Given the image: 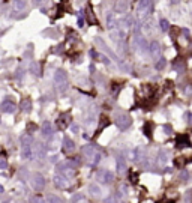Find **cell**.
<instances>
[{"label":"cell","mask_w":192,"mask_h":203,"mask_svg":"<svg viewBox=\"0 0 192 203\" xmlns=\"http://www.w3.org/2000/svg\"><path fill=\"white\" fill-rule=\"evenodd\" d=\"M83 154H84V157L90 161L92 166H96V164L101 161V152H98V151H96L93 146H90V145H87V146L83 148Z\"/></svg>","instance_id":"cell-1"},{"label":"cell","mask_w":192,"mask_h":203,"mask_svg":"<svg viewBox=\"0 0 192 203\" xmlns=\"http://www.w3.org/2000/svg\"><path fill=\"white\" fill-rule=\"evenodd\" d=\"M152 8H153V0H138V6H137L138 17L141 20L146 18L152 12Z\"/></svg>","instance_id":"cell-2"},{"label":"cell","mask_w":192,"mask_h":203,"mask_svg":"<svg viewBox=\"0 0 192 203\" xmlns=\"http://www.w3.org/2000/svg\"><path fill=\"white\" fill-rule=\"evenodd\" d=\"M96 179H98L99 182H104V184H110L114 181V175L108 170H99L98 173H96Z\"/></svg>","instance_id":"cell-3"},{"label":"cell","mask_w":192,"mask_h":203,"mask_svg":"<svg viewBox=\"0 0 192 203\" xmlns=\"http://www.w3.org/2000/svg\"><path fill=\"white\" fill-rule=\"evenodd\" d=\"M116 124H117V127H119L120 130H128V128L131 127L132 121H131V118H129L128 115H119L117 119H116Z\"/></svg>","instance_id":"cell-4"},{"label":"cell","mask_w":192,"mask_h":203,"mask_svg":"<svg viewBox=\"0 0 192 203\" xmlns=\"http://www.w3.org/2000/svg\"><path fill=\"white\" fill-rule=\"evenodd\" d=\"M32 185H33V188H35L36 191L44 190V187H45V179H44V176L39 175V173L33 175V176H32Z\"/></svg>","instance_id":"cell-5"},{"label":"cell","mask_w":192,"mask_h":203,"mask_svg":"<svg viewBox=\"0 0 192 203\" xmlns=\"http://www.w3.org/2000/svg\"><path fill=\"white\" fill-rule=\"evenodd\" d=\"M149 53H150V56L153 57V59H159V56H161V53H162V48H161V45H159V42H152L150 45H149Z\"/></svg>","instance_id":"cell-6"},{"label":"cell","mask_w":192,"mask_h":203,"mask_svg":"<svg viewBox=\"0 0 192 203\" xmlns=\"http://www.w3.org/2000/svg\"><path fill=\"white\" fill-rule=\"evenodd\" d=\"M176 145H177V148H180V149L189 148V146H191V140H189V137H188L186 134H180V136H177V139H176Z\"/></svg>","instance_id":"cell-7"},{"label":"cell","mask_w":192,"mask_h":203,"mask_svg":"<svg viewBox=\"0 0 192 203\" xmlns=\"http://www.w3.org/2000/svg\"><path fill=\"white\" fill-rule=\"evenodd\" d=\"M54 81H56V84L59 86V89H60V86H62V89L66 86V74L63 72V71H57L56 72V75H54Z\"/></svg>","instance_id":"cell-8"},{"label":"cell","mask_w":192,"mask_h":203,"mask_svg":"<svg viewBox=\"0 0 192 203\" xmlns=\"http://www.w3.org/2000/svg\"><path fill=\"white\" fill-rule=\"evenodd\" d=\"M0 109H2V112H5V113H14L15 112V104L12 103V101L6 99V101H3V103H2Z\"/></svg>","instance_id":"cell-9"},{"label":"cell","mask_w":192,"mask_h":203,"mask_svg":"<svg viewBox=\"0 0 192 203\" xmlns=\"http://www.w3.org/2000/svg\"><path fill=\"white\" fill-rule=\"evenodd\" d=\"M12 8H14L15 12H23L26 9V0H14Z\"/></svg>","instance_id":"cell-10"},{"label":"cell","mask_w":192,"mask_h":203,"mask_svg":"<svg viewBox=\"0 0 192 203\" xmlns=\"http://www.w3.org/2000/svg\"><path fill=\"white\" fill-rule=\"evenodd\" d=\"M54 184H56V187H59V188H66V187H68V181H66V178L62 176V175H57V176L54 178Z\"/></svg>","instance_id":"cell-11"},{"label":"cell","mask_w":192,"mask_h":203,"mask_svg":"<svg viewBox=\"0 0 192 203\" xmlns=\"http://www.w3.org/2000/svg\"><path fill=\"white\" fill-rule=\"evenodd\" d=\"M116 11L117 12H126V9H128V0H117L116 2Z\"/></svg>","instance_id":"cell-12"},{"label":"cell","mask_w":192,"mask_h":203,"mask_svg":"<svg viewBox=\"0 0 192 203\" xmlns=\"http://www.w3.org/2000/svg\"><path fill=\"white\" fill-rule=\"evenodd\" d=\"M42 134H44L45 137H50V136L53 134V127H51L50 122H45V124L42 125Z\"/></svg>","instance_id":"cell-13"},{"label":"cell","mask_w":192,"mask_h":203,"mask_svg":"<svg viewBox=\"0 0 192 203\" xmlns=\"http://www.w3.org/2000/svg\"><path fill=\"white\" fill-rule=\"evenodd\" d=\"M74 148H75V145H74V142H71L68 137L63 140V151L65 152H71V151H74Z\"/></svg>","instance_id":"cell-14"},{"label":"cell","mask_w":192,"mask_h":203,"mask_svg":"<svg viewBox=\"0 0 192 203\" xmlns=\"http://www.w3.org/2000/svg\"><path fill=\"white\" fill-rule=\"evenodd\" d=\"M107 24H108V29H110V30H113L114 27H117V20L114 18L113 14H110V15L107 17Z\"/></svg>","instance_id":"cell-15"},{"label":"cell","mask_w":192,"mask_h":203,"mask_svg":"<svg viewBox=\"0 0 192 203\" xmlns=\"http://www.w3.org/2000/svg\"><path fill=\"white\" fill-rule=\"evenodd\" d=\"M69 125V116L68 115H62L60 118H59V127L63 130V128H66Z\"/></svg>","instance_id":"cell-16"},{"label":"cell","mask_w":192,"mask_h":203,"mask_svg":"<svg viewBox=\"0 0 192 203\" xmlns=\"http://www.w3.org/2000/svg\"><path fill=\"white\" fill-rule=\"evenodd\" d=\"M173 66H174V69H177L179 72H183V71H185V62H183L182 59L174 60V62H173Z\"/></svg>","instance_id":"cell-17"},{"label":"cell","mask_w":192,"mask_h":203,"mask_svg":"<svg viewBox=\"0 0 192 203\" xmlns=\"http://www.w3.org/2000/svg\"><path fill=\"white\" fill-rule=\"evenodd\" d=\"M167 160H168L167 152H165V151H159V154H158V164H159V166H164V164L167 163Z\"/></svg>","instance_id":"cell-18"},{"label":"cell","mask_w":192,"mask_h":203,"mask_svg":"<svg viewBox=\"0 0 192 203\" xmlns=\"http://www.w3.org/2000/svg\"><path fill=\"white\" fill-rule=\"evenodd\" d=\"M117 170H119L120 173H123V172L126 170V161H125L123 157H119V158H117Z\"/></svg>","instance_id":"cell-19"},{"label":"cell","mask_w":192,"mask_h":203,"mask_svg":"<svg viewBox=\"0 0 192 203\" xmlns=\"http://www.w3.org/2000/svg\"><path fill=\"white\" fill-rule=\"evenodd\" d=\"M89 191H90L92 196H96V197L101 196V188H99L98 185H95V184H92V185L89 187Z\"/></svg>","instance_id":"cell-20"},{"label":"cell","mask_w":192,"mask_h":203,"mask_svg":"<svg viewBox=\"0 0 192 203\" xmlns=\"http://www.w3.org/2000/svg\"><path fill=\"white\" fill-rule=\"evenodd\" d=\"M30 109H32V101H30L29 98L23 99V103H21V110H23V112H30Z\"/></svg>","instance_id":"cell-21"},{"label":"cell","mask_w":192,"mask_h":203,"mask_svg":"<svg viewBox=\"0 0 192 203\" xmlns=\"http://www.w3.org/2000/svg\"><path fill=\"white\" fill-rule=\"evenodd\" d=\"M71 203H86V197L83 194H75V196H72Z\"/></svg>","instance_id":"cell-22"},{"label":"cell","mask_w":192,"mask_h":203,"mask_svg":"<svg viewBox=\"0 0 192 203\" xmlns=\"http://www.w3.org/2000/svg\"><path fill=\"white\" fill-rule=\"evenodd\" d=\"M35 152H36V155H38L39 158H42V157L45 155V149H44V146H42L41 143H36V146H35Z\"/></svg>","instance_id":"cell-23"},{"label":"cell","mask_w":192,"mask_h":203,"mask_svg":"<svg viewBox=\"0 0 192 203\" xmlns=\"http://www.w3.org/2000/svg\"><path fill=\"white\" fill-rule=\"evenodd\" d=\"M159 27H161L162 32H168V30H170V23H168L165 18H162V20L159 21Z\"/></svg>","instance_id":"cell-24"},{"label":"cell","mask_w":192,"mask_h":203,"mask_svg":"<svg viewBox=\"0 0 192 203\" xmlns=\"http://www.w3.org/2000/svg\"><path fill=\"white\" fill-rule=\"evenodd\" d=\"M47 203H63V202H62V199L57 197V196H48V197H47Z\"/></svg>","instance_id":"cell-25"},{"label":"cell","mask_w":192,"mask_h":203,"mask_svg":"<svg viewBox=\"0 0 192 203\" xmlns=\"http://www.w3.org/2000/svg\"><path fill=\"white\" fill-rule=\"evenodd\" d=\"M158 60H159V62L156 63V69L161 71V69H164V68L167 66V60H165V59H158Z\"/></svg>","instance_id":"cell-26"},{"label":"cell","mask_w":192,"mask_h":203,"mask_svg":"<svg viewBox=\"0 0 192 203\" xmlns=\"http://www.w3.org/2000/svg\"><path fill=\"white\" fill-rule=\"evenodd\" d=\"M174 164H176L179 169H183V166L186 164V160H185V158H177V160L174 161Z\"/></svg>","instance_id":"cell-27"},{"label":"cell","mask_w":192,"mask_h":203,"mask_svg":"<svg viewBox=\"0 0 192 203\" xmlns=\"http://www.w3.org/2000/svg\"><path fill=\"white\" fill-rule=\"evenodd\" d=\"M144 133H146L147 137L152 136V125H150V124H146V125H144Z\"/></svg>","instance_id":"cell-28"},{"label":"cell","mask_w":192,"mask_h":203,"mask_svg":"<svg viewBox=\"0 0 192 203\" xmlns=\"http://www.w3.org/2000/svg\"><path fill=\"white\" fill-rule=\"evenodd\" d=\"M183 92H185V95H192V86L191 84H186L185 87H183Z\"/></svg>","instance_id":"cell-29"},{"label":"cell","mask_w":192,"mask_h":203,"mask_svg":"<svg viewBox=\"0 0 192 203\" xmlns=\"http://www.w3.org/2000/svg\"><path fill=\"white\" fill-rule=\"evenodd\" d=\"M188 178H189V173H188V170H183L182 173H180V181H188Z\"/></svg>","instance_id":"cell-30"},{"label":"cell","mask_w":192,"mask_h":203,"mask_svg":"<svg viewBox=\"0 0 192 203\" xmlns=\"http://www.w3.org/2000/svg\"><path fill=\"white\" fill-rule=\"evenodd\" d=\"M0 169H8V161L3 157H0Z\"/></svg>","instance_id":"cell-31"},{"label":"cell","mask_w":192,"mask_h":203,"mask_svg":"<svg viewBox=\"0 0 192 203\" xmlns=\"http://www.w3.org/2000/svg\"><path fill=\"white\" fill-rule=\"evenodd\" d=\"M87 17H89V21L93 24V23H95V18H93V14H92V11H90V9L87 11Z\"/></svg>","instance_id":"cell-32"},{"label":"cell","mask_w":192,"mask_h":203,"mask_svg":"<svg viewBox=\"0 0 192 203\" xmlns=\"http://www.w3.org/2000/svg\"><path fill=\"white\" fill-rule=\"evenodd\" d=\"M185 119H188L186 122H188L189 125H192V115H191V113H186V115H185Z\"/></svg>","instance_id":"cell-33"},{"label":"cell","mask_w":192,"mask_h":203,"mask_svg":"<svg viewBox=\"0 0 192 203\" xmlns=\"http://www.w3.org/2000/svg\"><path fill=\"white\" fill-rule=\"evenodd\" d=\"M71 130H72L75 134H78V133H80V127H78V125H75V124H74V125H71Z\"/></svg>","instance_id":"cell-34"},{"label":"cell","mask_w":192,"mask_h":203,"mask_svg":"<svg viewBox=\"0 0 192 203\" xmlns=\"http://www.w3.org/2000/svg\"><path fill=\"white\" fill-rule=\"evenodd\" d=\"M45 2H48V0H33V3H35L36 6H41V5H44Z\"/></svg>","instance_id":"cell-35"},{"label":"cell","mask_w":192,"mask_h":203,"mask_svg":"<svg viewBox=\"0 0 192 203\" xmlns=\"http://www.w3.org/2000/svg\"><path fill=\"white\" fill-rule=\"evenodd\" d=\"M78 26L83 27L84 26V20H83V15H78Z\"/></svg>","instance_id":"cell-36"},{"label":"cell","mask_w":192,"mask_h":203,"mask_svg":"<svg viewBox=\"0 0 192 203\" xmlns=\"http://www.w3.org/2000/svg\"><path fill=\"white\" fill-rule=\"evenodd\" d=\"M164 131H165V134H171V127L170 125H164Z\"/></svg>","instance_id":"cell-37"},{"label":"cell","mask_w":192,"mask_h":203,"mask_svg":"<svg viewBox=\"0 0 192 203\" xmlns=\"http://www.w3.org/2000/svg\"><path fill=\"white\" fill-rule=\"evenodd\" d=\"M131 179H132V182H137V175L132 173V175H131Z\"/></svg>","instance_id":"cell-38"},{"label":"cell","mask_w":192,"mask_h":203,"mask_svg":"<svg viewBox=\"0 0 192 203\" xmlns=\"http://www.w3.org/2000/svg\"><path fill=\"white\" fill-rule=\"evenodd\" d=\"M35 203H47V202H44L42 199H39V197H38V199H35Z\"/></svg>","instance_id":"cell-39"},{"label":"cell","mask_w":192,"mask_h":203,"mask_svg":"<svg viewBox=\"0 0 192 203\" xmlns=\"http://www.w3.org/2000/svg\"><path fill=\"white\" fill-rule=\"evenodd\" d=\"M3 191H5V188H3L2 185H0V193H3Z\"/></svg>","instance_id":"cell-40"},{"label":"cell","mask_w":192,"mask_h":203,"mask_svg":"<svg viewBox=\"0 0 192 203\" xmlns=\"http://www.w3.org/2000/svg\"><path fill=\"white\" fill-rule=\"evenodd\" d=\"M3 203H9V202H3Z\"/></svg>","instance_id":"cell-41"}]
</instances>
